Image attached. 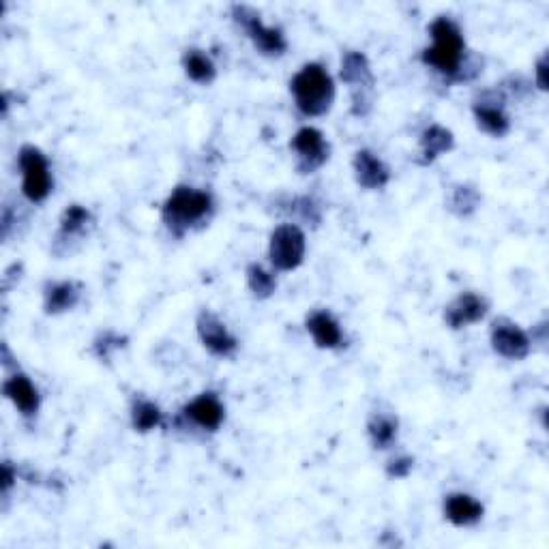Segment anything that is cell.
Instances as JSON below:
<instances>
[{"label":"cell","instance_id":"2","mask_svg":"<svg viewBox=\"0 0 549 549\" xmlns=\"http://www.w3.org/2000/svg\"><path fill=\"white\" fill-rule=\"evenodd\" d=\"M215 213V198L211 191L178 185L161 206V221L168 232L181 239L189 230L206 224Z\"/></svg>","mask_w":549,"mask_h":549},{"label":"cell","instance_id":"12","mask_svg":"<svg viewBox=\"0 0 549 549\" xmlns=\"http://www.w3.org/2000/svg\"><path fill=\"white\" fill-rule=\"evenodd\" d=\"M95 219L93 213L86 209L82 204H69L67 209L61 215V221H58V234L54 239V254L56 256H65L71 254L73 243H80L88 230L93 228Z\"/></svg>","mask_w":549,"mask_h":549},{"label":"cell","instance_id":"8","mask_svg":"<svg viewBox=\"0 0 549 549\" xmlns=\"http://www.w3.org/2000/svg\"><path fill=\"white\" fill-rule=\"evenodd\" d=\"M290 148L296 159V170L303 176L318 172L331 157L329 140H326L324 133L316 127H301L296 131Z\"/></svg>","mask_w":549,"mask_h":549},{"label":"cell","instance_id":"23","mask_svg":"<svg viewBox=\"0 0 549 549\" xmlns=\"http://www.w3.org/2000/svg\"><path fill=\"white\" fill-rule=\"evenodd\" d=\"M163 423L161 408L146 397H136L131 404V425L138 434H151Z\"/></svg>","mask_w":549,"mask_h":549},{"label":"cell","instance_id":"25","mask_svg":"<svg viewBox=\"0 0 549 549\" xmlns=\"http://www.w3.org/2000/svg\"><path fill=\"white\" fill-rule=\"evenodd\" d=\"M245 279H247V288L251 292V296L258 301H266L271 299V296L275 294L277 290V279H275V273L266 271L262 264L254 262L247 266L245 271Z\"/></svg>","mask_w":549,"mask_h":549},{"label":"cell","instance_id":"26","mask_svg":"<svg viewBox=\"0 0 549 549\" xmlns=\"http://www.w3.org/2000/svg\"><path fill=\"white\" fill-rule=\"evenodd\" d=\"M294 211V217L303 221V224L307 226H314L318 228L320 226V221H322V209H320V204L314 200V198H309V196H301V198H294L290 202V213Z\"/></svg>","mask_w":549,"mask_h":549},{"label":"cell","instance_id":"4","mask_svg":"<svg viewBox=\"0 0 549 549\" xmlns=\"http://www.w3.org/2000/svg\"><path fill=\"white\" fill-rule=\"evenodd\" d=\"M339 80L350 88L352 114L365 118L372 114L376 101V78L369 58L359 50H348L341 56Z\"/></svg>","mask_w":549,"mask_h":549},{"label":"cell","instance_id":"20","mask_svg":"<svg viewBox=\"0 0 549 549\" xmlns=\"http://www.w3.org/2000/svg\"><path fill=\"white\" fill-rule=\"evenodd\" d=\"M455 148V136L453 131L442 127L438 123L429 125L419 138V151H421V163H434L438 157L451 153Z\"/></svg>","mask_w":549,"mask_h":549},{"label":"cell","instance_id":"28","mask_svg":"<svg viewBox=\"0 0 549 549\" xmlns=\"http://www.w3.org/2000/svg\"><path fill=\"white\" fill-rule=\"evenodd\" d=\"M412 468H414V459L408 455H402V457L391 459L387 464V474L391 479H406L412 472Z\"/></svg>","mask_w":549,"mask_h":549},{"label":"cell","instance_id":"24","mask_svg":"<svg viewBox=\"0 0 549 549\" xmlns=\"http://www.w3.org/2000/svg\"><path fill=\"white\" fill-rule=\"evenodd\" d=\"M447 206H449V211L459 219L472 217L474 213L479 211V206H481V191L474 185H468V183L455 185L453 191H451V196H449Z\"/></svg>","mask_w":549,"mask_h":549},{"label":"cell","instance_id":"27","mask_svg":"<svg viewBox=\"0 0 549 549\" xmlns=\"http://www.w3.org/2000/svg\"><path fill=\"white\" fill-rule=\"evenodd\" d=\"M125 346H127V339L123 335H118L116 331H103L93 341V352L99 361H110L114 352H118Z\"/></svg>","mask_w":549,"mask_h":549},{"label":"cell","instance_id":"6","mask_svg":"<svg viewBox=\"0 0 549 549\" xmlns=\"http://www.w3.org/2000/svg\"><path fill=\"white\" fill-rule=\"evenodd\" d=\"M232 20L243 28V33L254 43V48L269 58L284 56L288 50V39L281 28L266 26L262 16L249 5H232Z\"/></svg>","mask_w":549,"mask_h":549},{"label":"cell","instance_id":"22","mask_svg":"<svg viewBox=\"0 0 549 549\" xmlns=\"http://www.w3.org/2000/svg\"><path fill=\"white\" fill-rule=\"evenodd\" d=\"M181 65H183L185 76L200 86H209L217 78V65L204 50H198V48L185 50Z\"/></svg>","mask_w":549,"mask_h":549},{"label":"cell","instance_id":"11","mask_svg":"<svg viewBox=\"0 0 549 549\" xmlns=\"http://www.w3.org/2000/svg\"><path fill=\"white\" fill-rule=\"evenodd\" d=\"M196 331L202 346L219 359H232L239 350V339H236L226 322L221 320L211 309H202L196 318Z\"/></svg>","mask_w":549,"mask_h":549},{"label":"cell","instance_id":"18","mask_svg":"<svg viewBox=\"0 0 549 549\" xmlns=\"http://www.w3.org/2000/svg\"><path fill=\"white\" fill-rule=\"evenodd\" d=\"M305 329L320 350H339L346 341L339 320L326 309L311 311L305 318Z\"/></svg>","mask_w":549,"mask_h":549},{"label":"cell","instance_id":"1","mask_svg":"<svg viewBox=\"0 0 549 549\" xmlns=\"http://www.w3.org/2000/svg\"><path fill=\"white\" fill-rule=\"evenodd\" d=\"M427 31L432 37V46L423 50L421 61L449 82L472 80L468 73L466 39L459 24L449 16H438Z\"/></svg>","mask_w":549,"mask_h":549},{"label":"cell","instance_id":"16","mask_svg":"<svg viewBox=\"0 0 549 549\" xmlns=\"http://www.w3.org/2000/svg\"><path fill=\"white\" fill-rule=\"evenodd\" d=\"M3 395L9 399L24 419H35L41 410V395L33 380L22 372H16L5 378Z\"/></svg>","mask_w":549,"mask_h":549},{"label":"cell","instance_id":"10","mask_svg":"<svg viewBox=\"0 0 549 549\" xmlns=\"http://www.w3.org/2000/svg\"><path fill=\"white\" fill-rule=\"evenodd\" d=\"M489 344L498 356L507 361H524L532 352V337L509 318H498L492 322Z\"/></svg>","mask_w":549,"mask_h":549},{"label":"cell","instance_id":"7","mask_svg":"<svg viewBox=\"0 0 549 549\" xmlns=\"http://www.w3.org/2000/svg\"><path fill=\"white\" fill-rule=\"evenodd\" d=\"M307 254V236L299 224H281L271 232L269 241V260L279 273L296 271L305 262Z\"/></svg>","mask_w":549,"mask_h":549},{"label":"cell","instance_id":"13","mask_svg":"<svg viewBox=\"0 0 549 549\" xmlns=\"http://www.w3.org/2000/svg\"><path fill=\"white\" fill-rule=\"evenodd\" d=\"M181 412L187 423L209 434H215L226 421V406L213 391H204L196 395L189 404H185Z\"/></svg>","mask_w":549,"mask_h":549},{"label":"cell","instance_id":"9","mask_svg":"<svg viewBox=\"0 0 549 549\" xmlns=\"http://www.w3.org/2000/svg\"><path fill=\"white\" fill-rule=\"evenodd\" d=\"M472 116L477 127L492 138H504L511 131V116L507 114V97L496 91H483L472 101Z\"/></svg>","mask_w":549,"mask_h":549},{"label":"cell","instance_id":"29","mask_svg":"<svg viewBox=\"0 0 549 549\" xmlns=\"http://www.w3.org/2000/svg\"><path fill=\"white\" fill-rule=\"evenodd\" d=\"M534 84H537L539 91H547V52H543L537 65H534Z\"/></svg>","mask_w":549,"mask_h":549},{"label":"cell","instance_id":"14","mask_svg":"<svg viewBox=\"0 0 549 549\" xmlns=\"http://www.w3.org/2000/svg\"><path fill=\"white\" fill-rule=\"evenodd\" d=\"M489 311V303L485 296L477 292H462L453 299L447 307H444V324L451 331H462L468 326L481 322Z\"/></svg>","mask_w":549,"mask_h":549},{"label":"cell","instance_id":"21","mask_svg":"<svg viewBox=\"0 0 549 549\" xmlns=\"http://www.w3.org/2000/svg\"><path fill=\"white\" fill-rule=\"evenodd\" d=\"M367 436L374 449H391L399 436V419L391 412H374L367 421Z\"/></svg>","mask_w":549,"mask_h":549},{"label":"cell","instance_id":"15","mask_svg":"<svg viewBox=\"0 0 549 549\" xmlns=\"http://www.w3.org/2000/svg\"><path fill=\"white\" fill-rule=\"evenodd\" d=\"M352 172L356 185L365 191H380L391 183V168L369 148L354 153Z\"/></svg>","mask_w":549,"mask_h":549},{"label":"cell","instance_id":"5","mask_svg":"<svg viewBox=\"0 0 549 549\" xmlns=\"http://www.w3.org/2000/svg\"><path fill=\"white\" fill-rule=\"evenodd\" d=\"M22 172V196L31 204L46 202L54 189V176L48 157L35 144H24L18 153Z\"/></svg>","mask_w":549,"mask_h":549},{"label":"cell","instance_id":"3","mask_svg":"<svg viewBox=\"0 0 549 549\" xmlns=\"http://www.w3.org/2000/svg\"><path fill=\"white\" fill-rule=\"evenodd\" d=\"M290 93L294 106L307 118H320L329 114L335 103V80L324 65L307 63L294 73L290 80Z\"/></svg>","mask_w":549,"mask_h":549},{"label":"cell","instance_id":"19","mask_svg":"<svg viewBox=\"0 0 549 549\" xmlns=\"http://www.w3.org/2000/svg\"><path fill=\"white\" fill-rule=\"evenodd\" d=\"M442 513H444V519H447V522L453 524L455 528H472L483 519L485 507L481 504V500H477L470 494L453 492L449 496H444Z\"/></svg>","mask_w":549,"mask_h":549},{"label":"cell","instance_id":"17","mask_svg":"<svg viewBox=\"0 0 549 549\" xmlns=\"http://www.w3.org/2000/svg\"><path fill=\"white\" fill-rule=\"evenodd\" d=\"M82 292L84 288L80 281H48L46 288H43V314L61 316L76 309L82 301Z\"/></svg>","mask_w":549,"mask_h":549}]
</instances>
